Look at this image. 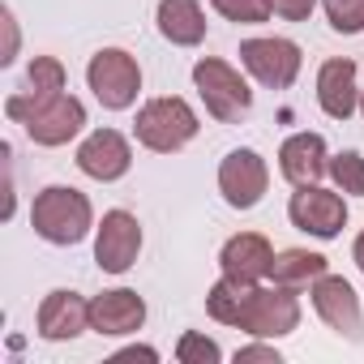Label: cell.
Returning a JSON list of instances; mask_svg holds the SVG:
<instances>
[{
  "instance_id": "cell-1",
  "label": "cell",
  "mask_w": 364,
  "mask_h": 364,
  "mask_svg": "<svg viewBox=\"0 0 364 364\" xmlns=\"http://www.w3.org/2000/svg\"><path fill=\"white\" fill-rule=\"evenodd\" d=\"M5 112L14 120L26 124V133L39 141V146H65L73 133H82L86 124V107L73 99V95H48V99H35V95H14L5 103Z\"/></svg>"
},
{
  "instance_id": "cell-2",
  "label": "cell",
  "mask_w": 364,
  "mask_h": 364,
  "mask_svg": "<svg viewBox=\"0 0 364 364\" xmlns=\"http://www.w3.org/2000/svg\"><path fill=\"white\" fill-rule=\"evenodd\" d=\"M31 223H35V232H39L48 245H77V240L90 232V202H86V193H77V189L52 185V189H43V193L35 198Z\"/></svg>"
},
{
  "instance_id": "cell-3",
  "label": "cell",
  "mask_w": 364,
  "mask_h": 364,
  "mask_svg": "<svg viewBox=\"0 0 364 364\" xmlns=\"http://www.w3.org/2000/svg\"><path fill=\"white\" fill-rule=\"evenodd\" d=\"M133 133H137L141 146H150V150H159V154H171V150H180L185 141H193L198 116H193V107H189L185 99H150V103L137 112Z\"/></svg>"
},
{
  "instance_id": "cell-4",
  "label": "cell",
  "mask_w": 364,
  "mask_h": 364,
  "mask_svg": "<svg viewBox=\"0 0 364 364\" xmlns=\"http://www.w3.org/2000/svg\"><path fill=\"white\" fill-rule=\"evenodd\" d=\"M193 82H198V90H202V99H206V112H210L215 120H223V124L240 120V116L253 107V90L245 86V77H240L232 65L215 60V56H206V60L193 65Z\"/></svg>"
},
{
  "instance_id": "cell-5",
  "label": "cell",
  "mask_w": 364,
  "mask_h": 364,
  "mask_svg": "<svg viewBox=\"0 0 364 364\" xmlns=\"http://www.w3.org/2000/svg\"><path fill=\"white\" fill-rule=\"evenodd\" d=\"M86 82H90V90H95V99H99L103 107L120 112V107H129V103L137 99V90H141V69H137V60H133L129 52L107 48V52H99V56L90 60Z\"/></svg>"
},
{
  "instance_id": "cell-6",
  "label": "cell",
  "mask_w": 364,
  "mask_h": 364,
  "mask_svg": "<svg viewBox=\"0 0 364 364\" xmlns=\"http://www.w3.org/2000/svg\"><path fill=\"white\" fill-rule=\"evenodd\" d=\"M296 321H300V304H296V291L291 287H257L253 283V291H249V300H245V313H240V330H249V334H257V338H279V334H291L296 330Z\"/></svg>"
},
{
  "instance_id": "cell-7",
  "label": "cell",
  "mask_w": 364,
  "mask_h": 364,
  "mask_svg": "<svg viewBox=\"0 0 364 364\" xmlns=\"http://www.w3.org/2000/svg\"><path fill=\"white\" fill-rule=\"evenodd\" d=\"M240 60L270 90H287L300 73V48L291 39H249L240 43Z\"/></svg>"
},
{
  "instance_id": "cell-8",
  "label": "cell",
  "mask_w": 364,
  "mask_h": 364,
  "mask_svg": "<svg viewBox=\"0 0 364 364\" xmlns=\"http://www.w3.org/2000/svg\"><path fill=\"white\" fill-rule=\"evenodd\" d=\"M287 215H291V223H296L300 232H309V236H317V240L338 236L343 223H347V206H343V198L330 193V189H317V185H304L300 193H291Z\"/></svg>"
},
{
  "instance_id": "cell-9",
  "label": "cell",
  "mask_w": 364,
  "mask_h": 364,
  "mask_svg": "<svg viewBox=\"0 0 364 364\" xmlns=\"http://www.w3.org/2000/svg\"><path fill=\"white\" fill-rule=\"evenodd\" d=\"M266 163L257 150H232L223 163H219V189L228 198V206L236 210H253L266 193Z\"/></svg>"
},
{
  "instance_id": "cell-10",
  "label": "cell",
  "mask_w": 364,
  "mask_h": 364,
  "mask_svg": "<svg viewBox=\"0 0 364 364\" xmlns=\"http://www.w3.org/2000/svg\"><path fill=\"white\" fill-rule=\"evenodd\" d=\"M313 304H317V313H321V321H326L330 330H338V334L351 338V343L364 338V313H360V300H355V291H351L347 279L321 274V279L313 283Z\"/></svg>"
},
{
  "instance_id": "cell-11",
  "label": "cell",
  "mask_w": 364,
  "mask_h": 364,
  "mask_svg": "<svg viewBox=\"0 0 364 364\" xmlns=\"http://www.w3.org/2000/svg\"><path fill=\"white\" fill-rule=\"evenodd\" d=\"M137 249H141V228L129 210H112L103 215V228H99V240H95V262L99 270L107 274H124L133 262H137Z\"/></svg>"
},
{
  "instance_id": "cell-12",
  "label": "cell",
  "mask_w": 364,
  "mask_h": 364,
  "mask_svg": "<svg viewBox=\"0 0 364 364\" xmlns=\"http://www.w3.org/2000/svg\"><path fill=\"white\" fill-rule=\"evenodd\" d=\"M129 163H133L129 141H124L116 129L90 133V137L82 141V150H77V167H82L86 176H95V180H120V176L129 171Z\"/></svg>"
},
{
  "instance_id": "cell-13",
  "label": "cell",
  "mask_w": 364,
  "mask_h": 364,
  "mask_svg": "<svg viewBox=\"0 0 364 364\" xmlns=\"http://www.w3.org/2000/svg\"><path fill=\"white\" fill-rule=\"evenodd\" d=\"M279 167H283V176L291 180L296 189L317 185V180L330 171L321 133H296V137H287V141H283V150H279Z\"/></svg>"
},
{
  "instance_id": "cell-14",
  "label": "cell",
  "mask_w": 364,
  "mask_h": 364,
  "mask_svg": "<svg viewBox=\"0 0 364 364\" xmlns=\"http://www.w3.org/2000/svg\"><path fill=\"white\" fill-rule=\"evenodd\" d=\"M141 321H146V304L137 291L116 287V291H103L90 300V326L99 334H133V330H141Z\"/></svg>"
},
{
  "instance_id": "cell-15",
  "label": "cell",
  "mask_w": 364,
  "mask_h": 364,
  "mask_svg": "<svg viewBox=\"0 0 364 364\" xmlns=\"http://www.w3.org/2000/svg\"><path fill=\"white\" fill-rule=\"evenodd\" d=\"M90 326V304L77 291H52L39 309V334L60 343V338H77Z\"/></svg>"
},
{
  "instance_id": "cell-16",
  "label": "cell",
  "mask_w": 364,
  "mask_h": 364,
  "mask_svg": "<svg viewBox=\"0 0 364 364\" xmlns=\"http://www.w3.org/2000/svg\"><path fill=\"white\" fill-rule=\"evenodd\" d=\"M270 262H274V253H270L266 236H257V232H240V236H232V240L223 245V257H219L223 274L245 279V283H257L262 274H270Z\"/></svg>"
},
{
  "instance_id": "cell-17",
  "label": "cell",
  "mask_w": 364,
  "mask_h": 364,
  "mask_svg": "<svg viewBox=\"0 0 364 364\" xmlns=\"http://www.w3.org/2000/svg\"><path fill=\"white\" fill-rule=\"evenodd\" d=\"M317 99L326 116L347 120L355 112V60H326L317 73Z\"/></svg>"
},
{
  "instance_id": "cell-18",
  "label": "cell",
  "mask_w": 364,
  "mask_h": 364,
  "mask_svg": "<svg viewBox=\"0 0 364 364\" xmlns=\"http://www.w3.org/2000/svg\"><path fill=\"white\" fill-rule=\"evenodd\" d=\"M159 31H163V39H171L180 48L202 43L206 18L198 9V0H159Z\"/></svg>"
},
{
  "instance_id": "cell-19",
  "label": "cell",
  "mask_w": 364,
  "mask_h": 364,
  "mask_svg": "<svg viewBox=\"0 0 364 364\" xmlns=\"http://www.w3.org/2000/svg\"><path fill=\"white\" fill-rule=\"evenodd\" d=\"M321 274H326V257L321 253H309V249H287V253H279L270 262V279L279 287H291V291L317 283Z\"/></svg>"
},
{
  "instance_id": "cell-20",
  "label": "cell",
  "mask_w": 364,
  "mask_h": 364,
  "mask_svg": "<svg viewBox=\"0 0 364 364\" xmlns=\"http://www.w3.org/2000/svg\"><path fill=\"white\" fill-rule=\"evenodd\" d=\"M60 90H65V65L52 60V56H35V65L26 69V95L48 99V95H60Z\"/></svg>"
},
{
  "instance_id": "cell-21",
  "label": "cell",
  "mask_w": 364,
  "mask_h": 364,
  "mask_svg": "<svg viewBox=\"0 0 364 364\" xmlns=\"http://www.w3.org/2000/svg\"><path fill=\"white\" fill-rule=\"evenodd\" d=\"M330 176H334V185H338L343 193L364 198V159H360L355 150H347V154L330 159Z\"/></svg>"
},
{
  "instance_id": "cell-22",
  "label": "cell",
  "mask_w": 364,
  "mask_h": 364,
  "mask_svg": "<svg viewBox=\"0 0 364 364\" xmlns=\"http://www.w3.org/2000/svg\"><path fill=\"white\" fill-rule=\"evenodd\" d=\"M326 18L338 35H360L364 31V0H326Z\"/></svg>"
},
{
  "instance_id": "cell-23",
  "label": "cell",
  "mask_w": 364,
  "mask_h": 364,
  "mask_svg": "<svg viewBox=\"0 0 364 364\" xmlns=\"http://www.w3.org/2000/svg\"><path fill=\"white\" fill-rule=\"evenodd\" d=\"M210 5L228 22H245V26H257V22L270 18V0H210Z\"/></svg>"
},
{
  "instance_id": "cell-24",
  "label": "cell",
  "mask_w": 364,
  "mask_h": 364,
  "mask_svg": "<svg viewBox=\"0 0 364 364\" xmlns=\"http://www.w3.org/2000/svg\"><path fill=\"white\" fill-rule=\"evenodd\" d=\"M176 360L180 364H215V360H223V351L206 334H185V338H180V347H176Z\"/></svg>"
},
{
  "instance_id": "cell-25",
  "label": "cell",
  "mask_w": 364,
  "mask_h": 364,
  "mask_svg": "<svg viewBox=\"0 0 364 364\" xmlns=\"http://www.w3.org/2000/svg\"><path fill=\"white\" fill-rule=\"evenodd\" d=\"M270 9L279 18H287V22H304L313 14V0H270Z\"/></svg>"
},
{
  "instance_id": "cell-26",
  "label": "cell",
  "mask_w": 364,
  "mask_h": 364,
  "mask_svg": "<svg viewBox=\"0 0 364 364\" xmlns=\"http://www.w3.org/2000/svg\"><path fill=\"white\" fill-rule=\"evenodd\" d=\"M236 360H240V364H249V360H270V364H279V351H270V347H245V351H236Z\"/></svg>"
},
{
  "instance_id": "cell-27",
  "label": "cell",
  "mask_w": 364,
  "mask_h": 364,
  "mask_svg": "<svg viewBox=\"0 0 364 364\" xmlns=\"http://www.w3.org/2000/svg\"><path fill=\"white\" fill-rule=\"evenodd\" d=\"M116 360H159V351L154 347H124Z\"/></svg>"
},
{
  "instance_id": "cell-28",
  "label": "cell",
  "mask_w": 364,
  "mask_h": 364,
  "mask_svg": "<svg viewBox=\"0 0 364 364\" xmlns=\"http://www.w3.org/2000/svg\"><path fill=\"white\" fill-rule=\"evenodd\" d=\"M355 266L364 270V232H360V240H355Z\"/></svg>"
},
{
  "instance_id": "cell-29",
  "label": "cell",
  "mask_w": 364,
  "mask_h": 364,
  "mask_svg": "<svg viewBox=\"0 0 364 364\" xmlns=\"http://www.w3.org/2000/svg\"><path fill=\"white\" fill-rule=\"evenodd\" d=\"M360 107H364V103H360Z\"/></svg>"
}]
</instances>
